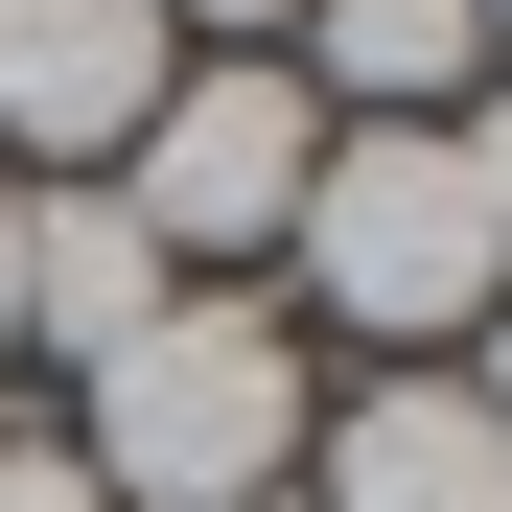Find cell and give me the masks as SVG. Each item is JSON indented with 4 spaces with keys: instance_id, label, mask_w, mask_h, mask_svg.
<instances>
[{
    "instance_id": "1",
    "label": "cell",
    "mask_w": 512,
    "mask_h": 512,
    "mask_svg": "<svg viewBox=\"0 0 512 512\" xmlns=\"http://www.w3.org/2000/svg\"><path fill=\"white\" fill-rule=\"evenodd\" d=\"M303 326L280 303H233V280H163L140 350L70 373V466H94L117 512H256V489H303Z\"/></svg>"
},
{
    "instance_id": "11",
    "label": "cell",
    "mask_w": 512,
    "mask_h": 512,
    "mask_svg": "<svg viewBox=\"0 0 512 512\" xmlns=\"http://www.w3.org/2000/svg\"><path fill=\"white\" fill-rule=\"evenodd\" d=\"M0 373H24V187H0Z\"/></svg>"
},
{
    "instance_id": "7",
    "label": "cell",
    "mask_w": 512,
    "mask_h": 512,
    "mask_svg": "<svg viewBox=\"0 0 512 512\" xmlns=\"http://www.w3.org/2000/svg\"><path fill=\"white\" fill-rule=\"evenodd\" d=\"M140 326H163L140 210H117V187H24V350H70V373H94V350H140Z\"/></svg>"
},
{
    "instance_id": "3",
    "label": "cell",
    "mask_w": 512,
    "mask_h": 512,
    "mask_svg": "<svg viewBox=\"0 0 512 512\" xmlns=\"http://www.w3.org/2000/svg\"><path fill=\"white\" fill-rule=\"evenodd\" d=\"M303 163H326V94H303V70H280V47H187L163 117L117 140V210H140L163 280H210V256H280Z\"/></svg>"
},
{
    "instance_id": "10",
    "label": "cell",
    "mask_w": 512,
    "mask_h": 512,
    "mask_svg": "<svg viewBox=\"0 0 512 512\" xmlns=\"http://www.w3.org/2000/svg\"><path fill=\"white\" fill-rule=\"evenodd\" d=\"M466 396H489V419H512V280H489V326H466Z\"/></svg>"
},
{
    "instance_id": "2",
    "label": "cell",
    "mask_w": 512,
    "mask_h": 512,
    "mask_svg": "<svg viewBox=\"0 0 512 512\" xmlns=\"http://www.w3.org/2000/svg\"><path fill=\"white\" fill-rule=\"evenodd\" d=\"M280 256H303V303L350 326V350H396V373H443L466 326H489V280H512V233L466 187V117H326Z\"/></svg>"
},
{
    "instance_id": "6",
    "label": "cell",
    "mask_w": 512,
    "mask_h": 512,
    "mask_svg": "<svg viewBox=\"0 0 512 512\" xmlns=\"http://www.w3.org/2000/svg\"><path fill=\"white\" fill-rule=\"evenodd\" d=\"M280 70H303L326 117H466L489 94V24H466V0H303Z\"/></svg>"
},
{
    "instance_id": "8",
    "label": "cell",
    "mask_w": 512,
    "mask_h": 512,
    "mask_svg": "<svg viewBox=\"0 0 512 512\" xmlns=\"http://www.w3.org/2000/svg\"><path fill=\"white\" fill-rule=\"evenodd\" d=\"M0 512H117V489L70 466V443H0Z\"/></svg>"
},
{
    "instance_id": "13",
    "label": "cell",
    "mask_w": 512,
    "mask_h": 512,
    "mask_svg": "<svg viewBox=\"0 0 512 512\" xmlns=\"http://www.w3.org/2000/svg\"><path fill=\"white\" fill-rule=\"evenodd\" d=\"M256 512H303V489H256Z\"/></svg>"
},
{
    "instance_id": "5",
    "label": "cell",
    "mask_w": 512,
    "mask_h": 512,
    "mask_svg": "<svg viewBox=\"0 0 512 512\" xmlns=\"http://www.w3.org/2000/svg\"><path fill=\"white\" fill-rule=\"evenodd\" d=\"M303 512H512V419L466 373H373L350 419H303Z\"/></svg>"
},
{
    "instance_id": "9",
    "label": "cell",
    "mask_w": 512,
    "mask_h": 512,
    "mask_svg": "<svg viewBox=\"0 0 512 512\" xmlns=\"http://www.w3.org/2000/svg\"><path fill=\"white\" fill-rule=\"evenodd\" d=\"M303 0H163V47H280Z\"/></svg>"
},
{
    "instance_id": "4",
    "label": "cell",
    "mask_w": 512,
    "mask_h": 512,
    "mask_svg": "<svg viewBox=\"0 0 512 512\" xmlns=\"http://www.w3.org/2000/svg\"><path fill=\"white\" fill-rule=\"evenodd\" d=\"M163 0H0V140L47 163V187H117V140L163 117Z\"/></svg>"
},
{
    "instance_id": "12",
    "label": "cell",
    "mask_w": 512,
    "mask_h": 512,
    "mask_svg": "<svg viewBox=\"0 0 512 512\" xmlns=\"http://www.w3.org/2000/svg\"><path fill=\"white\" fill-rule=\"evenodd\" d=\"M466 24H489V70H512V0H466Z\"/></svg>"
}]
</instances>
